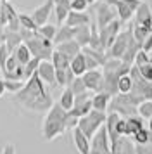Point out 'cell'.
I'll return each mask as SVG.
<instances>
[{"instance_id": "obj_1", "label": "cell", "mask_w": 152, "mask_h": 154, "mask_svg": "<svg viewBox=\"0 0 152 154\" xmlns=\"http://www.w3.org/2000/svg\"><path fill=\"white\" fill-rule=\"evenodd\" d=\"M14 100L21 107L33 112H47L54 104L52 95L47 88V83L36 73L24 82V87L19 92L14 94Z\"/></svg>"}, {"instance_id": "obj_2", "label": "cell", "mask_w": 152, "mask_h": 154, "mask_svg": "<svg viewBox=\"0 0 152 154\" xmlns=\"http://www.w3.org/2000/svg\"><path fill=\"white\" fill-rule=\"evenodd\" d=\"M66 116L68 111L62 109L59 102H54L52 107L47 111V116L43 119V125H41V137L45 140H54L57 137H61L62 133L66 132Z\"/></svg>"}, {"instance_id": "obj_3", "label": "cell", "mask_w": 152, "mask_h": 154, "mask_svg": "<svg viewBox=\"0 0 152 154\" xmlns=\"http://www.w3.org/2000/svg\"><path fill=\"white\" fill-rule=\"evenodd\" d=\"M24 43L28 45L31 56L38 57L40 61H50L52 52H54V49H55V45H54L52 40H47V38L40 36L36 31H35V35L31 36V38H28Z\"/></svg>"}, {"instance_id": "obj_4", "label": "cell", "mask_w": 152, "mask_h": 154, "mask_svg": "<svg viewBox=\"0 0 152 154\" xmlns=\"http://www.w3.org/2000/svg\"><path fill=\"white\" fill-rule=\"evenodd\" d=\"M105 118H107V112L104 111H97V109H92L88 114H85L78 119V128L81 130L88 139H92L95 132L100 128V126L105 125Z\"/></svg>"}, {"instance_id": "obj_5", "label": "cell", "mask_w": 152, "mask_h": 154, "mask_svg": "<svg viewBox=\"0 0 152 154\" xmlns=\"http://www.w3.org/2000/svg\"><path fill=\"white\" fill-rule=\"evenodd\" d=\"M107 4H111L116 9L117 19L121 23H128L133 19V16L137 12V9L140 7V4L144 0H105Z\"/></svg>"}, {"instance_id": "obj_6", "label": "cell", "mask_w": 152, "mask_h": 154, "mask_svg": "<svg viewBox=\"0 0 152 154\" xmlns=\"http://www.w3.org/2000/svg\"><path fill=\"white\" fill-rule=\"evenodd\" d=\"M90 154H112L111 152L109 135L105 130V125L100 126L95 132V135L90 139Z\"/></svg>"}, {"instance_id": "obj_7", "label": "cell", "mask_w": 152, "mask_h": 154, "mask_svg": "<svg viewBox=\"0 0 152 154\" xmlns=\"http://www.w3.org/2000/svg\"><path fill=\"white\" fill-rule=\"evenodd\" d=\"M121 26H123V23L116 17L114 21H111L109 24H105L104 28H99V36H100V43H102L104 50H107L114 43L116 36L121 33Z\"/></svg>"}, {"instance_id": "obj_8", "label": "cell", "mask_w": 152, "mask_h": 154, "mask_svg": "<svg viewBox=\"0 0 152 154\" xmlns=\"http://www.w3.org/2000/svg\"><path fill=\"white\" fill-rule=\"evenodd\" d=\"M93 12H95V23H97L99 28H104L105 24H109L111 21H114L116 16H117L116 12H114L112 5L107 4L105 0L93 4Z\"/></svg>"}, {"instance_id": "obj_9", "label": "cell", "mask_w": 152, "mask_h": 154, "mask_svg": "<svg viewBox=\"0 0 152 154\" xmlns=\"http://www.w3.org/2000/svg\"><path fill=\"white\" fill-rule=\"evenodd\" d=\"M131 36V26L126 31H123L121 29V33L116 36V40H114V43L111 45L109 49L105 50V54H107V57H114V59H121L124 54V50H126V45H128V40H130Z\"/></svg>"}, {"instance_id": "obj_10", "label": "cell", "mask_w": 152, "mask_h": 154, "mask_svg": "<svg viewBox=\"0 0 152 154\" xmlns=\"http://www.w3.org/2000/svg\"><path fill=\"white\" fill-rule=\"evenodd\" d=\"M92 109H93L92 107V94H90V90H87L80 95H74V104H73L69 112L76 118H81L85 114H88Z\"/></svg>"}, {"instance_id": "obj_11", "label": "cell", "mask_w": 152, "mask_h": 154, "mask_svg": "<svg viewBox=\"0 0 152 154\" xmlns=\"http://www.w3.org/2000/svg\"><path fill=\"white\" fill-rule=\"evenodd\" d=\"M83 82H85V87L87 90L90 92H100L102 90V68H97V69H87L85 73L81 75Z\"/></svg>"}, {"instance_id": "obj_12", "label": "cell", "mask_w": 152, "mask_h": 154, "mask_svg": "<svg viewBox=\"0 0 152 154\" xmlns=\"http://www.w3.org/2000/svg\"><path fill=\"white\" fill-rule=\"evenodd\" d=\"M52 12H54V0H45L41 5H38L36 9H33L31 17L35 19V23H36L38 26H43V24L48 23Z\"/></svg>"}, {"instance_id": "obj_13", "label": "cell", "mask_w": 152, "mask_h": 154, "mask_svg": "<svg viewBox=\"0 0 152 154\" xmlns=\"http://www.w3.org/2000/svg\"><path fill=\"white\" fill-rule=\"evenodd\" d=\"M36 75L47 85H57L55 83V68H54V64H52V61H40Z\"/></svg>"}, {"instance_id": "obj_14", "label": "cell", "mask_w": 152, "mask_h": 154, "mask_svg": "<svg viewBox=\"0 0 152 154\" xmlns=\"http://www.w3.org/2000/svg\"><path fill=\"white\" fill-rule=\"evenodd\" d=\"M135 23L137 24H142L145 28L152 29V11H150V5L147 4V2H142L140 4V7L137 9V12H135Z\"/></svg>"}, {"instance_id": "obj_15", "label": "cell", "mask_w": 152, "mask_h": 154, "mask_svg": "<svg viewBox=\"0 0 152 154\" xmlns=\"http://www.w3.org/2000/svg\"><path fill=\"white\" fill-rule=\"evenodd\" d=\"M73 142H74L76 151L80 154H90V139L76 126L73 128Z\"/></svg>"}, {"instance_id": "obj_16", "label": "cell", "mask_w": 152, "mask_h": 154, "mask_svg": "<svg viewBox=\"0 0 152 154\" xmlns=\"http://www.w3.org/2000/svg\"><path fill=\"white\" fill-rule=\"evenodd\" d=\"M71 11V0H54V14L57 24H64Z\"/></svg>"}, {"instance_id": "obj_17", "label": "cell", "mask_w": 152, "mask_h": 154, "mask_svg": "<svg viewBox=\"0 0 152 154\" xmlns=\"http://www.w3.org/2000/svg\"><path fill=\"white\" fill-rule=\"evenodd\" d=\"M92 23V17H90L87 12H76V11H69L68 17H66V23L71 28H76V26H81V24H90Z\"/></svg>"}, {"instance_id": "obj_18", "label": "cell", "mask_w": 152, "mask_h": 154, "mask_svg": "<svg viewBox=\"0 0 152 154\" xmlns=\"http://www.w3.org/2000/svg\"><path fill=\"white\" fill-rule=\"evenodd\" d=\"M142 49V43H138L133 35L130 36V40H128V45H126V50H124L123 57H121V61L126 64H133L135 63V56L138 54V50Z\"/></svg>"}, {"instance_id": "obj_19", "label": "cell", "mask_w": 152, "mask_h": 154, "mask_svg": "<svg viewBox=\"0 0 152 154\" xmlns=\"http://www.w3.org/2000/svg\"><path fill=\"white\" fill-rule=\"evenodd\" d=\"M55 49L59 50V52H62V54H66L69 59H73L74 56H78V54L81 52V45L73 38V40H68V42L57 43V45H55Z\"/></svg>"}, {"instance_id": "obj_20", "label": "cell", "mask_w": 152, "mask_h": 154, "mask_svg": "<svg viewBox=\"0 0 152 154\" xmlns=\"http://www.w3.org/2000/svg\"><path fill=\"white\" fill-rule=\"evenodd\" d=\"M109 102H111V95L107 92H95V94L92 95V107L97 109V111L107 112Z\"/></svg>"}, {"instance_id": "obj_21", "label": "cell", "mask_w": 152, "mask_h": 154, "mask_svg": "<svg viewBox=\"0 0 152 154\" xmlns=\"http://www.w3.org/2000/svg\"><path fill=\"white\" fill-rule=\"evenodd\" d=\"M73 38H74V28H71L68 24H59L57 26V33L54 36V45L68 42V40H73Z\"/></svg>"}, {"instance_id": "obj_22", "label": "cell", "mask_w": 152, "mask_h": 154, "mask_svg": "<svg viewBox=\"0 0 152 154\" xmlns=\"http://www.w3.org/2000/svg\"><path fill=\"white\" fill-rule=\"evenodd\" d=\"M90 36H92L90 24H81V26H76L74 28V40L81 45V49L90 43Z\"/></svg>"}, {"instance_id": "obj_23", "label": "cell", "mask_w": 152, "mask_h": 154, "mask_svg": "<svg viewBox=\"0 0 152 154\" xmlns=\"http://www.w3.org/2000/svg\"><path fill=\"white\" fill-rule=\"evenodd\" d=\"M5 47L9 49V52L12 54L14 50L19 47L23 43V38H21V33L19 31H12V29H7L5 28Z\"/></svg>"}, {"instance_id": "obj_24", "label": "cell", "mask_w": 152, "mask_h": 154, "mask_svg": "<svg viewBox=\"0 0 152 154\" xmlns=\"http://www.w3.org/2000/svg\"><path fill=\"white\" fill-rule=\"evenodd\" d=\"M71 71L74 73V76H81L83 73L87 71V61H85V54L80 52L78 56H74L71 59V64H69Z\"/></svg>"}, {"instance_id": "obj_25", "label": "cell", "mask_w": 152, "mask_h": 154, "mask_svg": "<svg viewBox=\"0 0 152 154\" xmlns=\"http://www.w3.org/2000/svg\"><path fill=\"white\" fill-rule=\"evenodd\" d=\"M73 80H74V73L71 71V68L55 69V83L59 85V87H69Z\"/></svg>"}, {"instance_id": "obj_26", "label": "cell", "mask_w": 152, "mask_h": 154, "mask_svg": "<svg viewBox=\"0 0 152 154\" xmlns=\"http://www.w3.org/2000/svg\"><path fill=\"white\" fill-rule=\"evenodd\" d=\"M50 61H52V64H54L55 69H66V68H69V64H71V59H69L66 54L59 52L57 49H54Z\"/></svg>"}, {"instance_id": "obj_27", "label": "cell", "mask_w": 152, "mask_h": 154, "mask_svg": "<svg viewBox=\"0 0 152 154\" xmlns=\"http://www.w3.org/2000/svg\"><path fill=\"white\" fill-rule=\"evenodd\" d=\"M12 54H14V57L17 59V63L23 64V66H24V64H28L29 61H31V57H33V56H31V52H29V49H28V45L24 42L21 43L19 47L12 52Z\"/></svg>"}, {"instance_id": "obj_28", "label": "cell", "mask_w": 152, "mask_h": 154, "mask_svg": "<svg viewBox=\"0 0 152 154\" xmlns=\"http://www.w3.org/2000/svg\"><path fill=\"white\" fill-rule=\"evenodd\" d=\"M59 104H61L62 109L71 111V107H73V104H74V94H73V90H71L69 87H64L61 97H59Z\"/></svg>"}, {"instance_id": "obj_29", "label": "cell", "mask_w": 152, "mask_h": 154, "mask_svg": "<svg viewBox=\"0 0 152 154\" xmlns=\"http://www.w3.org/2000/svg\"><path fill=\"white\" fill-rule=\"evenodd\" d=\"M126 128H128V137H131L135 132H138L140 128H144V118L140 116H128L126 118Z\"/></svg>"}, {"instance_id": "obj_30", "label": "cell", "mask_w": 152, "mask_h": 154, "mask_svg": "<svg viewBox=\"0 0 152 154\" xmlns=\"http://www.w3.org/2000/svg\"><path fill=\"white\" fill-rule=\"evenodd\" d=\"M150 31L152 29L145 28V26H142V24H137V23H133V26H131V35H133V38H135L138 43H144L145 38L149 36Z\"/></svg>"}, {"instance_id": "obj_31", "label": "cell", "mask_w": 152, "mask_h": 154, "mask_svg": "<svg viewBox=\"0 0 152 154\" xmlns=\"http://www.w3.org/2000/svg\"><path fill=\"white\" fill-rule=\"evenodd\" d=\"M81 50H83V54L93 57L100 66H104L105 61H107V54H105V50H97V49H92V47H83Z\"/></svg>"}, {"instance_id": "obj_32", "label": "cell", "mask_w": 152, "mask_h": 154, "mask_svg": "<svg viewBox=\"0 0 152 154\" xmlns=\"http://www.w3.org/2000/svg\"><path fill=\"white\" fill-rule=\"evenodd\" d=\"M36 33L40 36H43V38H47V40H52L54 42V36L55 33H57V26H54V24H43V26H38V29H36Z\"/></svg>"}, {"instance_id": "obj_33", "label": "cell", "mask_w": 152, "mask_h": 154, "mask_svg": "<svg viewBox=\"0 0 152 154\" xmlns=\"http://www.w3.org/2000/svg\"><path fill=\"white\" fill-rule=\"evenodd\" d=\"M138 116L144 119H150L152 118V99L142 100L138 104Z\"/></svg>"}, {"instance_id": "obj_34", "label": "cell", "mask_w": 152, "mask_h": 154, "mask_svg": "<svg viewBox=\"0 0 152 154\" xmlns=\"http://www.w3.org/2000/svg\"><path fill=\"white\" fill-rule=\"evenodd\" d=\"M19 24H21V28L31 29V31H36V29H38V24L35 23V19L31 17V14L19 12Z\"/></svg>"}, {"instance_id": "obj_35", "label": "cell", "mask_w": 152, "mask_h": 154, "mask_svg": "<svg viewBox=\"0 0 152 154\" xmlns=\"http://www.w3.org/2000/svg\"><path fill=\"white\" fill-rule=\"evenodd\" d=\"M131 139H133L135 144H147V142H150V130L149 128H140L138 132L131 135Z\"/></svg>"}, {"instance_id": "obj_36", "label": "cell", "mask_w": 152, "mask_h": 154, "mask_svg": "<svg viewBox=\"0 0 152 154\" xmlns=\"http://www.w3.org/2000/svg\"><path fill=\"white\" fill-rule=\"evenodd\" d=\"M131 87H133V80H131L130 75L119 76V82H117V90H119V94H128L131 90Z\"/></svg>"}, {"instance_id": "obj_37", "label": "cell", "mask_w": 152, "mask_h": 154, "mask_svg": "<svg viewBox=\"0 0 152 154\" xmlns=\"http://www.w3.org/2000/svg\"><path fill=\"white\" fill-rule=\"evenodd\" d=\"M4 85H5V92L16 94L24 87V80H5L4 78Z\"/></svg>"}, {"instance_id": "obj_38", "label": "cell", "mask_w": 152, "mask_h": 154, "mask_svg": "<svg viewBox=\"0 0 152 154\" xmlns=\"http://www.w3.org/2000/svg\"><path fill=\"white\" fill-rule=\"evenodd\" d=\"M38 64H40V59H38V57H31V61H29L28 64H24V80L31 78L35 73H36Z\"/></svg>"}, {"instance_id": "obj_39", "label": "cell", "mask_w": 152, "mask_h": 154, "mask_svg": "<svg viewBox=\"0 0 152 154\" xmlns=\"http://www.w3.org/2000/svg\"><path fill=\"white\" fill-rule=\"evenodd\" d=\"M69 88L73 90L74 95H80V94H83V92H87V87H85V82H83L81 76H74V80H73L71 85H69Z\"/></svg>"}, {"instance_id": "obj_40", "label": "cell", "mask_w": 152, "mask_h": 154, "mask_svg": "<svg viewBox=\"0 0 152 154\" xmlns=\"http://www.w3.org/2000/svg\"><path fill=\"white\" fill-rule=\"evenodd\" d=\"M88 5L90 4L87 0H71V11H76V12H87Z\"/></svg>"}, {"instance_id": "obj_41", "label": "cell", "mask_w": 152, "mask_h": 154, "mask_svg": "<svg viewBox=\"0 0 152 154\" xmlns=\"http://www.w3.org/2000/svg\"><path fill=\"white\" fill-rule=\"evenodd\" d=\"M137 68H138V71H140V75H142L147 82H152V66H150V63L137 66Z\"/></svg>"}, {"instance_id": "obj_42", "label": "cell", "mask_w": 152, "mask_h": 154, "mask_svg": "<svg viewBox=\"0 0 152 154\" xmlns=\"http://www.w3.org/2000/svg\"><path fill=\"white\" fill-rule=\"evenodd\" d=\"M149 63V52H145L144 49L138 50V54L135 56V66H142V64H147Z\"/></svg>"}, {"instance_id": "obj_43", "label": "cell", "mask_w": 152, "mask_h": 154, "mask_svg": "<svg viewBox=\"0 0 152 154\" xmlns=\"http://www.w3.org/2000/svg\"><path fill=\"white\" fill-rule=\"evenodd\" d=\"M9 56H11V52H9V49L5 47V43L0 45V69L5 68V63H7V59H9Z\"/></svg>"}, {"instance_id": "obj_44", "label": "cell", "mask_w": 152, "mask_h": 154, "mask_svg": "<svg viewBox=\"0 0 152 154\" xmlns=\"http://www.w3.org/2000/svg\"><path fill=\"white\" fill-rule=\"evenodd\" d=\"M135 151H137V154H152V142L135 144Z\"/></svg>"}, {"instance_id": "obj_45", "label": "cell", "mask_w": 152, "mask_h": 154, "mask_svg": "<svg viewBox=\"0 0 152 154\" xmlns=\"http://www.w3.org/2000/svg\"><path fill=\"white\" fill-rule=\"evenodd\" d=\"M121 154H137V151H135V142H133V140H130L128 137L124 139L123 152H121Z\"/></svg>"}, {"instance_id": "obj_46", "label": "cell", "mask_w": 152, "mask_h": 154, "mask_svg": "<svg viewBox=\"0 0 152 154\" xmlns=\"http://www.w3.org/2000/svg\"><path fill=\"white\" fill-rule=\"evenodd\" d=\"M117 133L123 135V137H128V128H126V118H121L117 119Z\"/></svg>"}, {"instance_id": "obj_47", "label": "cell", "mask_w": 152, "mask_h": 154, "mask_svg": "<svg viewBox=\"0 0 152 154\" xmlns=\"http://www.w3.org/2000/svg\"><path fill=\"white\" fill-rule=\"evenodd\" d=\"M81 52H83V50H81ZM85 61H87V69H97V68H102V66L97 63L93 57L87 56V54H85Z\"/></svg>"}, {"instance_id": "obj_48", "label": "cell", "mask_w": 152, "mask_h": 154, "mask_svg": "<svg viewBox=\"0 0 152 154\" xmlns=\"http://www.w3.org/2000/svg\"><path fill=\"white\" fill-rule=\"evenodd\" d=\"M142 49H144L145 52H152V31L149 33V36L145 38V42L142 43Z\"/></svg>"}, {"instance_id": "obj_49", "label": "cell", "mask_w": 152, "mask_h": 154, "mask_svg": "<svg viewBox=\"0 0 152 154\" xmlns=\"http://www.w3.org/2000/svg\"><path fill=\"white\" fill-rule=\"evenodd\" d=\"M2 154H16V147H14V144H5L4 149H2Z\"/></svg>"}, {"instance_id": "obj_50", "label": "cell", "mask_w": 152, "mask_h": 154, "mask_svg": "<svg viewBox=\"0 0 152 154\" xmlns=\"http://www.w3.org/2000/svg\"><path fill=\"white\" fill-rule=\"evenodd\" d=\"M4 42H5V28L0 26V45H4Z\"/></svg>"}, {"instance_id": "obj_51", "label": "cell", "mask_w": 152, "mask_h": 154, "mask_svg": "<svg viewBox=\"0 0 152 154\" xmlns=\"http://www.w3.org/2000/svg\"><path fill=\"white\" fill-rule=\"evenodd\" d=\"M5 94V85H4V78H0V97Z\"/></svg>"}, {"instance_id": "obj_52", "label": "cell", "mask_w": 152, "mask_h": 154, "mask_svg": "<svg viewBox=\"0 0 152 154\" xmlns=\"http://www.w3.org/2000/svg\"><path fill=\"white\" fill-rule=\"evenodd\" d=\"M87 2H88L90 5H93V4H97V2H102V0H87Z\"/></svg>"}, {"instance_id": "obj_53", "label": "cell", "mask_w": 152, "mask_h": 154, "mask_svg": "<svg viewBox=\"0 0 152 154\" xmlns=\"http://www.w3.org/2000/svg\"><path fill=\"white\" fill-rule=\"evenodd\" d=\"M149 63H150V66H152V54H149Z\"/></svg>"}, {"instance_id": "obj_54", "label": "cell", "mask_w": 152, "mask_h": 154, "mask_svg": "<svg viewBox=\"0 0 152 154\" xmlns=\"http://www.w3.org/2000/svg\"><path fill=\"white\" fill-rule=\"evenodd\" d=\"M2 5H4V0H0V12H2Z\"/></svg>"}, {"instance_id": "obj_55", "label": "cell", "mask_w": 152, "mask_h": 154, "mask_svg": "<svg viewBox=\"0 0 152 154\" xmlns=\"http://www.w3.org/2000/svg\"><path fill=\"white\" fill-rule=\"evenodd\" d=\"M0 75H2V69H0Z\"/></svg>"}]
</instances>
